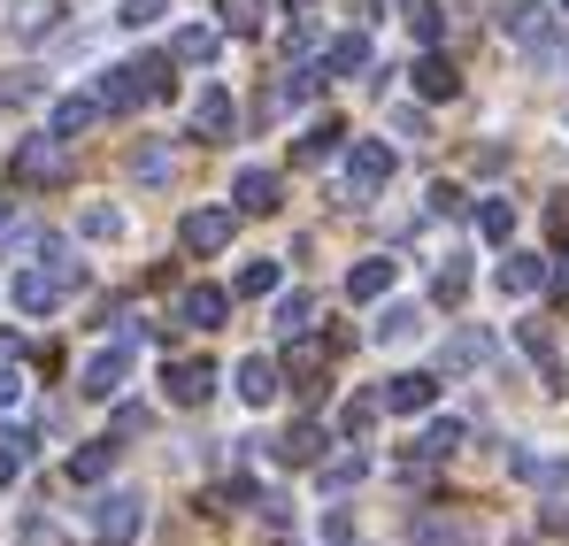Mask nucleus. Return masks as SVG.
<instances>
[{"label": "nucleus", "mask_w": 569, "mask_h": 546, "mask_svg": "<svg viewBox=\"0 0 569 546\" xmlns=\"http://www.w3.org/2000/svg\"><path fill=\"white\" fill-rule=\"evenodd\" d=\"M431 216H462V192L455 185H431Z\"/></svg>", "instance_id": "48"}, {"label": "nucleus", "mask_w": 569, "mask_h": 546, "mask_svg": "<svg viewBox=\"0 0 569 546\" xmlns=\"http://www.w3.org/2000/svg\"><path fill=\"white\" fill-rule=\"evenodd\" d=\"M370 339H378V347H416V339H423V308H416V300H392L378 324H370Z\"/></svg>", "instance_id": "16"}, {"label": "nucleus", "mask_w": 569, "mask_h": 546, "mask_svg": "<svg viewBox=\"0 0 569 546\" xmlns=\"http://www.w3.org/2000/svg\"><path fill=\"white\" fill-rule=\"evenodd\" d=\"M316 86H323V70H284V86L270 92L278 108H300V100H316Z\"/></svg>", "instance_id": "36"}, {"label": "nucleus", "mask_w": 569, "mask_h": 546, "mask_svg": "<svg viewBox=\"0 0 569 546\" xmlns=\"http://www.w3.org/2000/svg\"><path fill=\"white\" fill-rule=\"evenodd\" d=\"M0 31H8L16 47H39V39H54V31H62V0H8Z\"/></svg>", "instance_id": "7"}, {"label": "nucleus", "mask_w": 569, "mask_h": 546, "mask_svg": "<svg viewBox=\"0 0 569 546\" xmlns=\"http://www.w3.org/2000/svg\"><path fill=\"white\" fill-rule=\"evenodd\" d=\"M78 285H86V262H70V255H62L54 270H23V277H16V308H23V316H54Z\"/></svg>", "instance_id": "3"}, {"label": "nucleus", "mask_w": 569, "mask_h": 546, "mask_svg": "<svg viewBox=\"0 0 569 546\" xmlns=\"http://www.w3.org/2000/svg\"><path fill=\"white\" fill-rule=\"evenodd\" d=\"M231 123H239V108H231V92L208 86L192 100V139H231Z\"/></svg>", "instance_id": "14"}, {"label": "nucleus", "mask_w": 569, "mask_h": 546, "mask_svg": "<svg viewBox=\"0 0 569 546\" xmlns=\"http://www.w3.org/2000/svg\"><path fill=\"white\" fill-rule=\"evenodd\" d=\"M231 224H239V208H186L178 239H186V255H223L231 247Z\"/></svg>", "instance_id": "9"}, {"label": "nucleus", "mask_w": 569, "mask_h": 546, "mask_svg": "<svg viewBox=\"0 0 569 546\" xmlns=\"http://www.w3.org/2000/svg\"><path fill=\"white\" fill-rule=\"evenodd\" d=\"M370 424H378V393H362V400H347V416H339V431H355V439H362Z\"/></svg>", "instance_id": "43"}, {"label": "nucleus", "mask_w": 569, "mask_h": 546, "mask_svg": "<svg viewBox=\"0 0 569 546\" xmlns=\"http://www.w3.org/2000/svg\"><path fill=\"white\" fill-rule=\"evenodd\" d=\"M170 62H192V70H208V62H216V23H186V31L170 39Z\"/></svg>", "instance_id": "25"}, {"label": "nucleus", "mask_w": 569, "mask_h": 546, "mask_svg": "<svg viewBox=\"0 0 569 546\" xmlns=\"http://www.w3.org/2000/svg\"><path fill=\"white\" fill-rule=\"evenodd\" d=\"M131 170H139V185H162V178H170V147H139Z\"/></svg>", "instance_id": "41"}, {"label": "nucleus", "mask_w": 569, "mask_h": 546, "mask_svg": "<svg viewBox=\"0 0 569 546\" xmlns=\"http://www.w3.org/2000/svg\"><path fill=\"white\" fill-rule=\"evenodd\" d=\"M500 31H508L531 62H562V54H569V31H562V16H555L547 0H516V8H500Z\"/></svg>", "instance_id": "1"}, {"label": "nucleus", "mask_w": 569, "mask_h": 546, "mask_svg": "<svg viewBox=\"0 0 569 546\" xmlns=\"http://www.w3.org/2000/svg\"><path fill=\"white\" fill-rule=\"evenodd\" d=\"M16 178L23 185H62L70 178V139H54V131L23 139V147H16Z\"/></svg>", "instance_id": "6"}, {"label": "nucleus", "mask_w": 569, "mask_h": 546, "mask_svg": "<svg viewBox=\"0 0 569 546\" xmlns=\"http://www.w3.org/2000/svg\"><path fill=\"white\" fill-rule=\"evenodd\" d=\"M323 355H331V347H316V339H292L284 369H292V377H316V369H323Z\"/></svg>", "instance_id": "42"}, {"label": "nucleus", "mask_w": 569, "mask_h": 546, "mask_svg": "<svg viewBox=\"0 0 569 546\" xmlns=\"http://www.w3.org/2000/svg\"><path fill=\"white\" fill-rule=\"evenodd\" d=\"M78 231H86L93 247H108V239H123V208H86V216H78Z\"/></svg>", "instance_id": "33"}, {"label": "nucleus", "mask_w": 569, "mask_h": 546, "mask_svg": "<svg viewBox=\"0 0 569 546\" xmlns=\"http://www.w3.org/2000/svg\"><path fill=\"white\" fill-rule=\"evenodd\" d=\"M392 131L400 139H423V108H392Z\"/></svg>", "instance_id": "47"}, {"label": "nucleus", "mask_w": 569, "mask_h": 546, "mask_svg": "<svg viewBox=\"0 0 569 546\" xmlns=\"http://www.w3.org/2000/svg\"><path fill=\"white\" fill-rule=\"evenodd\" d=\"M392 170H400V155H392L385 139H355V147H347V200L370 208L385 185H392Z\"/></svg>", "instance_id": "4"}, {"label": "nucleus", "mask_w": 569, "mask_h": 546, "mask_svg": "<svg viewBox=\"0 0 569 546\" xmlns=\"http://www.w3.org/2000/svg\"><path fill=\"white\" fill-rule=\"evenodd\" d=\"M123 377H131V339L100 347L93 363L78 369V393H86V400H116V393H123Z\"/></svg>", "instance_id": "8"}, {"label": "nucleus", "mask_w": 569, "mask_h": 546, "mask_svg": "<svg viewBox=\"0 0 569 546\" xmlns=\"http://www.w3.org/2000/svg\"><path fill=\"white\" fill-rule=\"evenodd\" d=\"M8 216H16V208H8V192H0V231H8Z\"/></svg>", "instance_id": "50"}, {"label": "nucleus", "mask_w": 569, "mask_h": 546, "mask_svg": "<svg viewBox=\"0 0 569 546\" xmlns=\"http://www.w3.org/2000/svg\"><path fill=\"white\" fill-rule=\"evenodd\" d=\"M308 316H316V300H308V292H278V331H284V339H300V331H308Z\"/></svg>", "instance_id": "34"}, {"label": "nucleus", "mask_w": 569, "mask_h": 546, "mask_svg": "<svg viewBox=\"0 0 569 546\" xmlns=\"http://www.w3.org/2000/svg\"><path fill=\"white\" fill-rule=\"evenodd\" d=\"M539 285H547V255H508V262L492 270V292H500V300H531Z\"/></svg>", "instance_id": "13"}, {"label": "nucleus", "mask_w": 569, "mask_h": 546, "mask_svg": "<svg viewBox=\"0 0 569 546\" xmlns=\"http://www.w3.org/2000/svg\"><path fill=\"white\" fill-rule=\"evenodd\" d=\"M516 347H523V355L539 363V377L562 393V355H555V331H547V324H516Z\"/></svg>", "instance_id": "23"}, {"label": "nucleus", "mask_w": 569, "mask_h": 546, "mask_svg": "<svg viewBox=\"0 0 569 546\" xmlns=\"http://www.w3.org/2000/svg\"><path fill=\"white\" fill-rule=\"evenodd\" d=\"M31 461V431H0V485H16Z\"/></svg>", "instance_id": "32"}, {"label": "nucleus", "mask_w": 569, "mask_h": 546, "mask_svg": "<svg viewBox=\"0 0 569 546\" xmlns=\"http://www.w3.org/2000/svg\"><path fill=\"white\" fill-rule=\"evenodd\" d=\"M455 447H462V424H455V416H447V424H431V431H423V439H416V455H423V461L455 455Z\"/></svg>", "instance_id": "37"}, {"label": "nucleus", "mask_w": 569, "mask_h": 546, "mask_svg": "<svg viewBox=\"0 0 569 546\" xmlns=\"http://www.w3.org/2000/svg\"><path fill=\"white\" fill-rule=\"evenodd\" d=\"M492 355H500V339H492L485 324H462V331L447 339V355H439V369H447V377H462V369H485Z\"/></svg>", "instance_id": "11"}, {"label": "nucleus", "mask_w": 569, "mask_h": 546, "mask_svg": "<svg viewBox=\"0 0 569 546\" xmlns=\"http://www.w3.org/2000/svg\"><path fill=\"white\" fill-rule=\"evenodd\" d=\"M362 477H370V455H339L323 469V493H347V485H362Z\"/></svg>", "instance_id": "39"}, {"label": "nucleus", "mask_w": 569, "mask_h": 546, "mask_svg": "<svg viewBox=\"0 0 569 546\" xmlns=\"http://www.w3.org/2000/svg\"><path fill=\"white\" fill-rule=\"evenodd\" d=\"M477 231H485L492 247H508V239H516V200H485V208H477Z\"/></svg>", "instance_id": "30"}, {"label": "nucleus", "mask_w": 569, "mask_h": 546, "mask_svg": "<svg viewBox=\"0 0 569 546\" xmlns=\"http://www.w3.org/2000/svg\"><path fill=\"white\" fill-rule=\"evenodd\" d=\"M562 8H569V0H562Z\"/></svg>", "instance_id": "51"}, {"label": "nucleus", "mask_w": 569, "mask_h": 546, "mask_svg": "<svg viewBox=\"0 0 569 546\" xmlns=\"http://www.w3.org/2000/svg\"><path fill=\"white\" fill-rule=\"evenodd\" d=\"M462 292H470V270H462V262L447 255V262H439V277H431V300H447V308H455Z\"/></svg>", "instance_id": "38"}, {"label": "nucleus", "mask_w": 569, "mask_h": 546, "mask_svg": "<svg viewBox=\"0 0 569 546\" xmlns=\"http://www.w3.org/2000/svg\"><path fill=\"white\" fill-rule=\"evenodd\" d=\"M416 546H462V532H455V524H431V516H423V524H416Z\"/></svg>", "instance_id": "45"}, {"label": "nucleus", "mask_w": 569, "mask_h": 546, "mask_svg": "<svg viewBox=\"0 0 569 546\" xmlns=\"http://www.w3.org/2000/svg\"><path fill=\"white\" fill-rule=\"evenodd\" d=\"M154 92H170V62H154V54H139V62H116L108 78H100V108L108 116H123V108H139V100H154Z\"/></svg>", "instance_id": "2"}, {"label": "nucleus", "mask_w": 569, "mask_h": 546, "mask_svg": "<svg viewBox=\"0 0 569 546\" xmlns=\"http://www.w3.org/2000/svg\"><path fill=\"white\" fill-rule=\"evenodd\" d=\"M162 393H170L178 408H200V400L216 393V363H208V355H200V363H170L162 369Z\"/></svg>", "instance_id": "12"}, {"label": "nucleus", "mask_w": 569, "mask_h": 546, "mask_svg": "<svg viewBox=\"0 0 569 546\" xmlns=\"http://www.w3.org/2000/svg\"><path fill=\"white\" fill-rule=\"evenodd\" d=\"M278 262H270V255H262V262H247V270H239V292H254V300H262V292H278Z\"/></svg>", "instance_id": "40"}, {"label": "nucleus", "mask_w": 569, "mask_h": 546, "mask_svg": "<svg viewBox=\"0 0 569 546\" xmlns=\"http://www.w3.org/2000/svg\"><path fill=\"white\" fill-rule=\"evenodd\" d=\"M316 455H323V424H292L278 439V461H292V469H308Z\"/></svg>", "instance_id": "28"}, {"label": "nucleus", "mask_w": 569, "mask_h": 546, "mask_svg": "<svg viewBox=\"0 0 569 546\" xmlns=\"http://www.w3.org/2000/svg\"><path fill=\"white\" fill-rule=\"evenodd\" d=\"M547 224H555V239H569V192H555V208H547Z\"/></svg>", "instance_id": "49"}, {"label": "nucleus", "mask_w": 569, "mask_h": 546, "mask_svg": "<svg viewBox=\"0 0 569 546\" xmlns=\"http://www.w3.org/2000/svg\"><path fill=\"white\" fill-rule=\"evenodd\" d=\"M431 400H439V377L431 369H400V377L378 385V408H392V416H423Z\"/></svg>", "instance_id": "10"}, {"label": "nucleus", "mask_w": 569, "mask_h": 546, "mask_svg": "<svg viewBox=\"0 0 569 546\" xmlns=\"http://www.w3.org/2000/svg\"><path fill=\"white\" fill-rule=\"evenodd\" d=\"M262 16H270L262 0H216V31H231V39H254Z\"/></svg>", "instance_id": "26"}, {"label": "nucleus", "mask_w": 569, "mask_h": 546, "mask_svg": "<svg viewBox=\"0 0 569 546\" xmlns=\"http://www.w3.org/2000/svg\"><path fill=\"white\" fill-rule=\"evenodd\" d=\"M392 277H400V262H392V255L355 262V270H347V300H385V292H392Z\"/></svg>", "instance_id": "21"}, {"label": "nucleus", "mask_w": 569, "mask_h": 546, "mask_svg": "<svg viewBox=\"0 0 569 546\" xmlns=\"http://www.w3.org/2000/svg\"><path fill=\"white\" fill-rule=\"evenodd\" d=\"M400 16H408V31L423 47H439V0H400Z\"/></svg>", "instance_id": "35"}, {"label": "nucleus", "mask_w": 569, "mask_h": 546, "mask_svg": "<svg viewBox=\"0 0 569 546\" xmlns=\"http://www.w3.org/2000/svg\"><path fill=\"white\" fill-rule=\"evenodd\" d=\"M16 400H23V339L0 331V408H16Z\"/></svg>", "instance_id": "29"}, {"label": "nucleus", "mask_w": 569, "mask_h": 546, "mask_svg": "<svg viewBox=\"0 0 569 546\" xmlns=\"http://www.w3.org/2000/svg\"><path fill=\"white\" fill-rule=\"evenodd\" d=\"M147 424H154V416H147V408H139V400H131V408H116V439H139V431H147Z\"/></svg>", "instance_id": "46"}, {"label": "nucleus", "mask_w": 569, "mask_h": 546, "mask_svg": "<svg viewBox=\"0 0 569 546\" xmlns=\"http://www.w3.org/2000/svg\"><path fill=\"white\" fill-rule=\"evenodd\" d=\"M223 316H231V292L223 285H192L186 300H178V324H192V331H216Z\"/></svg>", "instance_id": "15"}, {"label": "nucleus", "mask_w": 569, "mask_h": 546, "mask_svg": "<svg viewBox=\"0 0 569 546\" xmlns=\"http://www.w3.org/2000/svg\"><path fill=\"white\" fill-rule=\"evenodd\" d=\"M278 385H284V369L270 363V355H247V363H239V400H247V408H270Z\"/></svg>", "instance_id": "18"}, {"label": "nucleus", "mask_w": 569, "mask_h": 546, "mask_svg": "<svg viewBox=\"0 0 569 546\" xmlns=\"http://www.w3.org/2000/svg\"><path fill=\"white\" fill-rule=\"evenodd\" d=\"M162 8H170V0H123V16H116V23H131V31H147V23H154Z\"/></svg>", "instance_id": "44"}, {"label": "nucleus", "mask_w": 569, "mask_h": 546, "mask_svg": "<svg viewBox=\"0 0 569 546\" xmlns=\"http://www.w3.org/2000/svg\"><path fill=\"white\" fill-rule=\"evenodd\" d=\"M339 139H347V131H339V123L323 116V123H316V131H308L300 147H292V162H323V155H339Z\"/></svg>", "instance_id": "31"}, {"label": "nucleus", "mask_w": 569, "mask_h": 546, "mask_svg": "<svg viewBox=\"0 0 569 546\" xmlns=\"http://www.w3.org/2000/svg\"><path fill=\"white\" fill-rule=\"evenodd\" d=\"M86 532H93L100 546H131L147 532V500H139V493H100L93 508H86Z\"/></svg>", "instance_id": "5"}, {"label": "nucleus", "mask_w": 569, "mask_h": 546, "mask_svg": "<svg viewBox=\"0 0 569 546\" xmlns=\"http://www.w3.org/2000/svg\"><path fill=\"white\" fill-rule=\"evenodd\" d=\"M108 469H116V439H93V447L70 455V485H100Z\"/></svg>", "instance_id": "27"}, {"label": "nucleus", "mask_w": 569, "mask_h": 546, "mask_svg": "<svg viewBox=\"0 0 569 546\" xmlns=\"http://www.w3.org/2000/svg\"><path fill=\"white\" fill-rule=\"evenodd\" d=\"M508 477H523V485H569V461L539 455V447H508Z\"/></svg>", "instance_id": "20"}, {"label": "nucleus", "mask_w": 569, "mask_h": 546, "mask_svg": "<svg viewBox=\"0 0 569 546\" xmlns=\"http://www.w3.org/2000/svg\"><path fill=\"white\" fill-rule=\"evenodd\" d=\"M362 70H370V39L362 31H339L323 47V78H362Z\"/></svg>", "instance_id": "22"}, {"label": "nucleus", "mask_w": 569, "mask_h": 546, "mask_svg": "<svg viewBox=\"0 0 569 546\" xmlns=\"http://www.w3.org/2000/svg\"><path fill=\"white\" fill-rule=\"evenodd\" d=\"M408 78H416V92H423V100H455V92H462V78H455V62H447V54H423Z\"/></svg>", "instance_id": "24"}, {"label": "nucleus", "mask_w": 569, "mask_h": 546, "mask_svg": "<svg viewBox=\"0 0 569 546\" xmlns=\"http://www.w3.org/2000/svg\"><path fill=\"white\" fill-rule=\"evenodd\" d=\"M231 208L239 216H270L278 208V170H239L231 178Z\"/></svg>", "instance_id": "17"}, {"label": "nucleus", "mask_w": 569, "mask_h": 546, "mask_svg": "<svg viewBox=\"0 0 569 546\" xmlns=\"http://www.w3.org/2000/svg\"><path fill=\"white\" fill-rule=\"evenodd\" d=\"M93 116H100L93 92H62V100L47 108V131H54V139H78V131H93Z\"/></svg>", "instance_id": "19"}]
</instances>
